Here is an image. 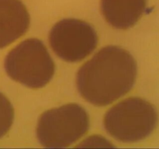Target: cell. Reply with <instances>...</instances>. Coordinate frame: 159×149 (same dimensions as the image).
I'll return each instance as SVG.
<instances>
[{"mask_svg":"<svg viewBox=\"0 0 159 149\" xmlns=\"http://www.w3.org/2000/svg\"><path fill=\"white\" fill-rule=\"evenodd\" d=\"M137 73L136 61L128 51L118 46H107L80 67L76 86L89 103L106 106L132 89Z\"/></svg>","mask_w":159,"mask_h":149,"instance_id":"cell-1","label":"cell"},{"mask_svg":"<svg viewBox=\"0 0 159 149\" xmlns=\"http://www.w3.org/2000/svg\"><path fill=\"white\" fill-rule=\"evenodd\" d=\"M158 124L156 109L140 97H129L109 109L103 118L107 133L117 141L133 143L150 136Z\"/></svg>","mask_w":159,"mask_h":149,"instance_id":"cell-2","label":"cell"},{"mask_svg":"<svg viewBox=\"0 0 159 149\" xmlns=\"http://www.w3.org/2000/svg\"><path fill=\"white\" fill-rule=\"evenodd\" d=\"M8 75L28 88L38 89L54 77L55 65L43 42L28 38L12 48L5 59Z\"/></svg>","mask_w":159,"mask_h":149,"instance_id":"cell-3","label":"cell"},{"mask_svg":"<svg viewBox=\"0 0 159 149\" xmlns=\"http://www.w3.org/2000/svg\"><path fill=\"white\" fill-rule=\"evenodd\" d=\"M89 116L77 103H68L42 113L37 125V137L46 147H67L88 132Z\"/></svg>","mask_w":159,"mask_h":149,"instance_id":"cell-4","label":"cell"},{"mask_svg":"<svg viewBox=\"0 0 159 149\" xmlns=\"http://www.w3.org/2000/svg\"><path fill=\"white\" fill-rule=\"evenodd\" d=\"M14 115L12 103L0 92V139L6 136L10 130L14 120Z\"/></svg>","mask_w":159,"mask_h":149,"instance_id":"cell-8","label":"cell"},{"mask_svg":"<svg viewBox=\"0 0 159 149\" xmlns=\"http://www.w3.org/2000/svg\"><path fill=\"white\" fill-rule=\"evenodd\" d=\"M30 23V14L20 0H0V49L23 37Z\"/></svg>","mask_w":159,"mask_h":149,"instance_id":"cell-6","label":"cell"},{"mask_svg":"<svg viewBox=\"0 0 159 149\" xmlns=\"http://www.w3.org/2000/svg\"><path fill=\"white\" fill-rule=\"evenodd\" d=\"M147 7V0H101L100 10L106 21L119 29L133 27Z\"/></svg>","mask_w":159,"mask_h":149,"instance_id":"cell-7","label":"cell"},{"mask_svg":"<svg viewBox=\"0 0 159 149\" xmlns=\"http://www.w3.org/2000/svg\"><path fill=\"white\" fill-rule=\"evenodd\" d=\"M99 38L94 28L85 21L65 19L53 26L49 33L51 49L62 60L77 63L96 49Z\"/></svg>","mask_w":159,"mask_h":149,"instance_id":"cell-5","label":"cell"}]
</instances>
